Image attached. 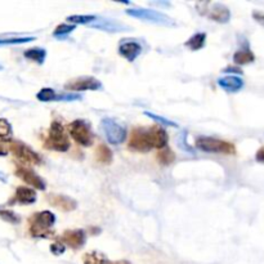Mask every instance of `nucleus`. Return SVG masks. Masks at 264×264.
<instances>
[{
    "label": "nucleus",
    "mask_w": 264,
    "mask_h": 264,
    "mask_svg": "<svg viewBox=\"0 0 264 264\" xmlns=\"http://www.w3.org/2000/svg\"><path fill=\"white\" fill-rule=\"evenodd\" d=\"M168 134L161 127L135 128L130 134L129 148L137 152H148L152 148H165Z\"/></svg>",
    "instance_id": "nucleus-1"
},
{
    "label": "nucleus",
    "mask_w": 264,
    "mask_h": 264,
    "mask_svg": "<svg viewBox=\"0 0 264 264\" xmlns=\"http://www.w3.org/2000/svg\"><path fill=\"white\" fill-rule=\"evenodd\" d=\"M55 223L56 217L52 212L44 210L40 213H35L29 219L30 235L35 238L52 237Z\"/></svg>",
    "instance_id": "nucleus-2"
},
{
    "label": "nucleus",
    "mask_w": 264,
    "mask_h": 264,
    "mask_svg": "<svg viewBox=\"0 0 264 264\" xmlns=\"http://www.w3.org/2000/svg\"><path fill=\"white\" fill-rule=\"evenodd\" d=\"M44 147L58 152H66L70 148L69 135L65 132L64 125L60 121H53L49 128L48 137L44 142Z\"/></svg>",
    "instance_id": "nucleus-3"
},
{
    "label": "nucleus",
    "mask_w": 264,
    "mask_h": 264,
    "mask_svg": "<svg viewBox=\"0 0 264 264\" xmlns=\"http://www.w3.org/2000/svg\"><path fill=\"white\" fill-rule=\"evenodd\" d=\"M196 147L204 152L223 153V155H235V144L227 141H222L213 137H197L196 138Z\"/></svg>",
    "instance_id": "nucleus-4"
},
{
    "label": "nucleus",
    "mask_w": 264,
    "mask_h": 264,
    "mask_svg": "<svg viewBox=\"0 0 264 264\" xmlns=\"http://www.w3.org/2000/svg\"><path fill=\"white\" fill-rule=\"evenodd\" d=\"M196 9L201 16H205L209 20L218 23H227L231 20V11L221 3H206L201 2L196 4Z\"/></svg>",
    "instance_id": "nucleus-5"
},
{
    "label": "nucleus",
    "mask_w": 264,
    "mask_h": 264,
    "mask_svg": "<svg viewBox=\"0 0 264 264\" xmlns=\"http://www.w3.org/2000/svg\"><path fill=\"white\" fill-rule=\"evenodd\" d=\"M127 15L130 17L138 18V20H143L147 22L156 23V25H163V26H174L175 25L173 18L159 11H153V9H127Z\"/></svg>",
    "instance_id": "nucleus-6"
},
{
    "label": "nucleus",
    "mask_w": 264,
    "mask_h": 264,
    "mask_svg": "<svg viewBox=\"0 0 264 264\" xmlns=\"http://www.w3.org/2000/svg\"><path fill=\"white\" fill-rule=\"evenodd\" d=\"M70 137L78 144L89 147L93 143V132L89 124L84 120H75L69 125Z\"/></svg>",
    "instance_id": "nucleus-7"
},
{
    "label": "nucleus",
    "mask_w": 264,
    "mask_h": 264,
    "mask_svg": "<svg viewBox=\"0 0 264 264\" xmlns=\"http://www.w3.org/2000/svg\"><path fill=\"white\" fill-rule=\"evenodd\" d=\"M9 149L11 152L21 161L26 165H37L41 163V157L35 152L34 149L30 148L22 142L13 141L9 143Z\"/></svg>",
    "instance_id": "nucleus-8"
},
{
    "label": "nucleus",
    "mask_w": 264,
    "mask_h": 264,
    "mask_svg": "<svg viewBox=\"0 0 264 264\" xmlns=\"http://www.w3.org/2000/svg\"><path fill=\"white\" fill-rule=\"evenodd\" d=\"M102 129H103L107 141L111 144H115V146L123 143L125 141V138H127L125 128L120 125L118 121L114 120V119L104 118L102 120Z\"/></svg>",
    "instance_id": "nucleus-9"
},
{
    "label": "nucleus",
    "mask_w": 264,
    "mask_h": 264,
    "mask_svg": "<svg viewBox=\"0 0 264 264\" xmlns=\"http://www.w3.org/2000/svg\"><path fill=\"white\" fill-rule=\"evenodd\" d=\"M65 89L70 92H85V90H99L102 89V84L99 80L92 76H81L70 80L65 84Z\"/></svg>",
    "instance_id": "nucleus-10"
},
{
    "label": "nucleus",
    "mask_w": 264,
    "mask_h": 264,
    "mask_svg": "<svg viewBox=\"0 0 264 264\" xmlns=\"http://www.w3.org/2000/svg\"><path fill=\"white\" fill-rule=\"evenodd\" d=\"M16 174H17L18 178L22 179L23 182L29 186L34 187L36 190H45V182L36 174L32 169L27 167H23V165H20L16 170Z\"/></svg>",
    "instance_id": "nucleus-11"
},
{
    "label": "nucleus",
    "mask_w": 264,
    "mask_h": 264,
    "mask_svg": "<svg viewBox=\"0 0 264 264\" xmlns=\"http://www.w3.org/2000/svg\"><path fill=\"white\" fill-rule=\"evenodd\" d=\"M142 53V45L134 40H123L119 45V55L129 62H134Z\"/></svg>",
    "instance_id": "nucleus-12"
},
{
    "label": "nucleus",
    "mask_w": 264,
    "mask_h": 264,
    "mask_svg": "<svg viewBox=\"0 0 264 264\" xmlns=\"http://www.w3.org/2000/svg\"><path fill=\"white\" fill-rule=\"evenodd\" d=\"M85 232L83 230H67L62 235V241L72 249H80L85 244Z\"/></svg>",
    "instance_id": "nucleus-13"
},
{
    "label": "nucleus",
    "mask_w": 264,
    "mask_h": 264,
    "mask_svg": "<svg viewBox=\"0 0 264 264\" xmlns=\"http://www.w3.org/2000/svg\"><path fill=\"white\" fill-rule=\"evenodd\" d=\"M46 200L49 201V204L62 212H72L78 206V202L74 198L65 195H48Z\"/></svg>",
    "instance_id": "nucleus-14"
},
{
    "label": "nucleus",
    "mask_w": 264,
    "mask_h": 264,
    "mask_svg": "<svg viewBox=\"0 0 264 264\" xmlns=\"http://www.w3.org/2000/svg\"><path fill=\"white\" fill-rule=\"evenodd\" d=\"M218 85L227 93H237L244 88L245 83L240 76L228 75V76L218 79Z\"/></svg>",
    "instance_id": "nucleus-15"
},
{
    "label": "nucleus",
    "mask_w": 264,
    "mask_h": 264,
    "mask_svg": "<svg viewBox=\"0 0 264 264\" xmlns=\"http://www.w3.org/2000/svg\"><path fill=\"white\" fill-rule=\"evenodd\" d=\"M89 26L94 27V29L103 30V31H107V32H120V31H128V30H130L129 27L125 26L124 23L118 22V21L99 20V18H97L94 22L90 23Z\"/></svg>",
    "instance_id": "nucleus-16"
},
{
    "label": "nucleus",
    "mask_w": 264,
    "mask_h": 264,
    "mask_svg": "<svg viewBox=\"0 0 264 264\" xmlns=\"http://www.w3.org/2000/svg\"><path fill=\"white\" fill-rule=\"evenodd\" d=\"M254 61H255V56H254V53L251 52V49H250L249 46L238 49L237 52L233 55V62H235V65H237V66H244V65L253 64Z\"/></svg>",
    "instance_id": "nucleus-17"
},
{
    "label": "nucleus",
    "mask_w": 264,
    "mask_h": 264,
    "mask_svg": "<svg viewBox=\"0 0 264 264\" xmlns=\"http://www.w3.org/2000/svg\"><path fill=\"white\" fill-rule=\"evenodd\" d=\"M15 200L20 204H32L36 201V192L30 187H18Z\"/></svg>",
    "instance_id": "nucleus-18"
},
{
    "label": "nucleus",
    "mask_w": 264,
    "mask_h": 264,
    "mask_svg": "<svg viewBox=\"0 0 264 264\" xmlns=\"http://www.w3.org/2000/svg\"><path fill=\"white\" fill-rule=\"evenodd\" d=\"M84 264H129L128 261H111L102 254L97 253V251H92V253H86L83 256Z\"/></svg>",
    "instance_id": "nucleus-19"
},
{
    "label": "nucleus",
    "mask_w": 264,
    "mask_h": 264,
    "mask_svg": "<svg viewBox=\"0 0 264 264\" xmlns=\"http://www.w3.org/2000/svg\"><path fill=\"white\" fill-rule=\"evenodd\" d=\"M205 43H206V34L205 32H197L193 36H191L184 43V45L190 49V50H192V52H196V50H200V49L204 48Z\"/></svg>",
    "instance_id": "nucleus-20"
},
{
    "label": "nucleus",
    "mask_w": 264,
    "mask_h": 264,
    "mask_svg": "<svg viewBox=\"0 0 264 264\" xmlns=\"http://www.w3.org/2000/svg\"><path fill=\"white\" fill-rule=\"evenodd\" d=\"M95 159L98 163L103 165H110L112 163V151L109 146L100 143L99 146L95 148Z\"/></svg>",
    "instance_id": "nucleus-21"
},
{
    "label": "nucleus",
    "mask_w": 264,
    "mask_h": 264,
    "mask_svg": "<svg viewBox=\"0 0 264 264\" xmlns=\"http://www.w3.org/2000/svg\"><path fill=\"white\" fill-rule=\"evenodd\" d=\"M23 55H25V57H26L27 60L34 61L35 64L43 65L46 58V50L43 48H31L27 49Z\"/></svg>",
    "instance_id": "nucleus-22"
},
{
    "label": "nucleus",
    "mask_w": 264,
    "mask_h": 264,
    "mask_svg": "<svg viewBox=\"0 0 264 264\" xmlns=\"http://www.w3.org/2000/svg\"><path fill=\"white\" fill-rule=\"evenodd\" d=\"M95 20H97V17L90 15H85V16L75 15L67 17V21L70 22V25H75V26H76V25H90V23L94 22Z\"/></svg>",
    "instance_id": "nucleus-23"
},
{
    "label": "nucleus",
    "mask_w": 264,
    "mask_h": 264,
    "mask_svg": "<svg viewBox=\"0 0 264 264\" xmlns=\"http://www.w3.org/2000/svg\"><path fill=\"white\" fill-rule=\"evenodd\" d=\"M174 160H175L174 152H173L172 149L167 148V147L163 148V151H160V152L157 153V161L161 165H165V167H168V165L172 164Z\"/></svg>",
    "instance_id": "nucleus-24"
},
{
    "label": "nucleus",
    "mask_w": 264,
    "mask_h": 264,
    "mask_svg": "<svg viewBox=\"0 0 264 264\" xmlns=\"http://www.w3.org/2000/svg\"><path fill=\"white\" fill-rule=\"evenodd\" d=\"M36 98L40 102H53V100L57 99V93L53 89H50V88H43L36 94Z\"/></svg>",
    "instance_id": "nucleus-25"
},
{
    "label": "nucleus",
    "mask_w": 264,
    "mask_h": 264,
    "mask_svg": "<svg viewBox=\"0 0 264 264\" xmlns=\"http://www.w3.org/2000/svg\"><path fill=\"white\" fill-rule=\"evenodd\" d=\"M12 137L11 124L4 119H0V141H8Z\"/></svg>",
    "instance_id": "nucleus-26"
},
{
    "label": "nucleus",
    "mask_w": 264,
    "mask_h": 264,
    "mask_svg": "<svg viewBox=\"0 0 264 264\" xmlns=\"http://www.w3.org/2000/svg\"><path fill=\"white\" fill-rule=\"evenodd\" d=\"M75 25H69V23H62V25H60V26L56 27V30L53 31V36L55 37H62L65 36V35H69L71 34L72 31L75 30Z\"/></svg>",
    "instance_id": "nucleus-27"
},
{
    "label": "nucleus",
    "mask_w": 264,
    "mask_h": 264,
    "mask_svg": "<svg viewBox=\"0 0 264 264\" xmlns=\"http://www.w3.org/2000/svg\"><path fill=\"white\" fill-rule=\"evenodd\" d=\"M144 115L148 116V118L152 119V120L157 121V123L163 124V125H167V127H174V128L178 127V125H177L174 121H170V120H168V119L163 118V116H159V115H155V114H151V112H144Z\"/></svg>",
    "instance_id": "nucleus-28"
},
{
    "label": "nucleus",
    "mask_w": 264,
    "mask_h": 264,
    "mask_svg": "<svg viewBox=\"0 0 264 264\" xmlns=\"http://www.w3.org/2000/svg\"><path fill=\"white\" fill-rule=\"evenodd\" d=\"M0 216H2V218H3L4 221H8L9 223H18V222H20V218H18L17 214H15V213L11 212V210H2V212H0Z\"/></svg>",
    "instance_id": "nucleus-29"
},
{
    "label": "nucleus",
    "mask_w": 264,
    "mask_h": 264,
    "mask_svg": "<svg viewBox=\"0 0 264 264\" xmlns=\"http://www.w3.org/2000/svg\"><path fill=\"white\" fill-rule=\"evenodd\" d=\"M81 97L79 94H74V93H65L62 95H57L56 100H62V102H72V100H79Z\"/></svg>",
    "instance_id": "nucleus-30"
},
{
    "label": "nucleus",
    "mask_w": 264,
    "mask_h": 264,
    "mask_svg": "<svg viewBox=\"0 0 264 264\" xmlns=\"http://www.w3.org/2000/svg\"><path fill=\"white\" fill-rule=\"evenodd\" d=\"M253 18L255 22H258L260 26L264 27V12H260V11H254L253 12Z\"/></svg>",
    "instance_id": "nucleus-31"
},
{
    "label": "nucleus",
    "mask_w": 264,
    "mask_h": 264,
    "mask_svg": "<svg viewBox=\"0 0 264 264\" xmlns=\"http://www.w3.org/2000/svg\"><path fill=\"white\" fill-rule=\"evenodd\" d=\"M50 251H52L55 255H61V254H64L65 246L62 244H53L52 246H50Z\"/></svg>",
    "instance_id": "nucleus-32"
},
{
    "label": "nucleus",
    "mask_w": 264,
    "mask_h": 264,
    "mask_svg": "<svg viewBox=\"0 0 264 264\" xmlns=\"http://www.w3.org/2000/svg\"><path fill=\"white\" fill-rule=\"evenodd\" d=\"M255 160L258 161V163H261V164H264V146L260 147V148L256 151Z\"/></svg>",
    "instance_id": "nucleus-33"
},
{
    "label": "nucleus",
    "mask_w": 264,
    "mask_h": 264,
    "mask_svg": "<svg viewBox=\"0 0 264 264\" xmlns=\"http://www.w3.org/2000/svg\"><path fill=\"white\" fill-rule=\"evenodd\" d=\"M223 72H232V74H240V75L242 74L241 69H237V67H227Z\"/></svg>",
    "instance_id": "nucleus-34"
}]
</instances>
